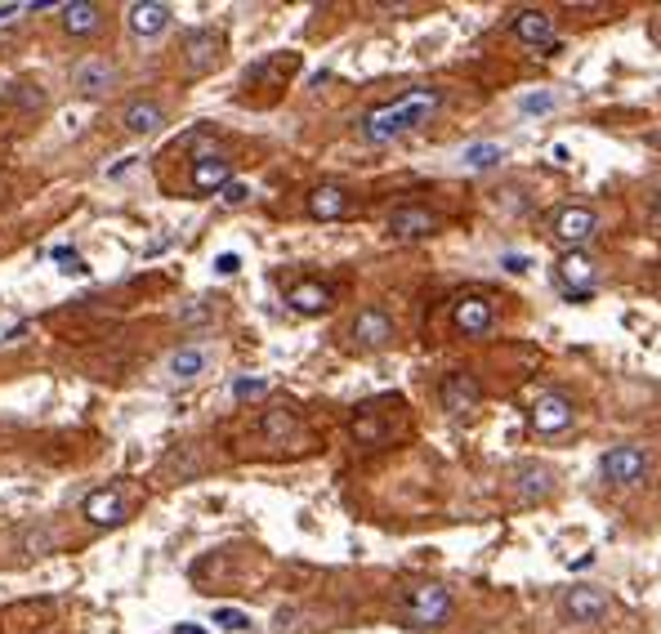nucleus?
Returning a JSON list of instances; mask_svg holds the SVG:
<instances>
[{
	"label": "nucleus",
	"mask_w": 661,
	"mask_h": 634,
	"mask_svg": "<svg viewBox=\"0 0 661 634\" xmlns=\"http://www.w3.org/2000/svg\"><path fill=\"white\" fill-rule=\"evenodd\" d=\"M81 514H85V523H94V527H117L130 518V501L121 487H99V492H90L81 501Z\"/></svg>",
	"instance_id": "obj_8"
},
{
	"label": "nucleus",
	"mask_w": 661,
	"mask_h": 634,
	"mask_svg": "<svg viewBox=\"0 0 661 634\" xmlns=\"http://www.w3.org/2000/svg\"><path fill=\"white\" fill-rule=\"evenodd\" d=\"M554 108V94H528V99H519V112H545Z\"/></svg>",
	"instance_id": "obj_29"
},
{
	"label": "nucleus",
	"mask_w": 661,
	"mask_h": 634,
	"mask_svg": "<svg viewBox=\"0 0 661 634\" xmlns=\"http://www.w3.org/2000/svg\"><path fill=\"white\" fill-rule=\"evenodd\" d=\"M179 54H184V76H206V72H215L219 67V59H224V36L210 32V27L188 32Z\"/></svg>",
	"instance_id": "obj_6"
},
{
	"label": "nucleus",
	"mask_w": 661,
	"mask_h": 634,
	"mask_svg": "<svg viewBox=\"0 0 661 634\" xmlns=\"http://www.w3.org/2000/svg\"><path fill=\"white\" fill-rule=\"evenodd\" d=\"M170 14H175V9L161 5V0H134V5L126 9V23H130L134 36L152 41V36H161L170 27Z\"/></svg>",
	"instance_id": "obj_15"
},
{
	"label": "nucleus",
	"mask_w": 661,
	"mask_h": 634,
	"mask_svg": "<svg viewBox=\"0 0 661 634\" xmlns=\"http://www.w3.org/2000/svg\"><path fill=\"white\" fill-rule=\"evenodd\" d=\"M36 5H0V23H14L18 14H32Z\"/></svg>",
	"instance_id": "obj_32"
},
{
	"label": "nucleus",
	"mask_w": 661,
	"mask_h": 634,
	"mask_svg": "<svg viewBox=\"0 0 661 634\" xmlns=\"http://www.w3.org/2000/svg\"><path fill=\"white\" fill-rule=\"evenodd\" d=\"M331 300H335V295H331L327 282H300V286H291V291H286V304H291L295 313H304V317L327 313Z\"/></svg>",
	"instance_id": "obj_23"
},
{
	"label": "nucleus",
	"mask_w": 661,
	"mask_h": 634,
	"mask_svg": "<svg viewBox=\"0 0 661 634\" xmlns=\"http://www.w3.org/2000/svg\"><path fill=\"white\" fill-rule=\"evenodd\" d=\"M175 634H201V630H197V626H179Z\"/></svg>",
	"instance_id": "obj_35"
},
{
	"label": "nucleus",
	"mask_w": 661,
	"mask_h": 634,
	"mask_svg": "<svg viewBox=\"0 0 661 634\" xmlns=\"http://www.w3.org/2000/svg\"><path fill=\"white\" fill-rule=\"evenodd\" d=\"M59 18H63V32L67 36H94V32H103V5H94V0H72V5H63L59 9Z\"/></svg>",
	"instance_id": "obj_18"
},
{
	"label": "nucleus",
	"mask_w": 661,
	"mask_h": 634,
	"mask_svg": "<svg viewBox=\"0 0 661 634\" xmlns=\"http://www.w3.org/2000/svg\"><path fill=\"white\" fill-rule=\"evenodd\" d=\"M554 273H559L568 300H586L590 286H595V259H590L586 251H563L559 264H554Z\"/></svg>",
	"instance_id": "obj_11"
},
{
	"label": "nucleus",
	"mask_w": 661,
	"mask_h": 634,
	"mask_svg": "<svg viewBox=\"0 0 661 634\" xmlns=\"http://www.w3.org/2000/svg\"><path fill=\"white\" fill-rule=\"evenodd\" d=\"M398 599H402V612H407L411 626H425V630L443 626V621L456 612L452 590H447V585H438V581H411V585H402Z\"/></svg>",
	"instance_id": "obj_2"
},
{
	"label": "nucleus",
	"mask_w": 661,
	"mask_h": 634,
	"mask_svg": "<svg viewBox=\"0 0 661 634\" xmlns=\"http://www.w3.org/2000/svg\"><path fill=\"white\" fill-rule=\"evenodd\" d=\"M648 228H657V233H661V192H657L653 210H648Z\"/></svg>",
	"instance_id": "obj_33"
},
{
	"label": "nucleus",
	"mask_w": 661,
	"mask_h": 634,
	"mask_svg": "<svg viewBox=\"0 0 661 634\" xmlns=\"http://www.w3.org/2000/svg\"><path fill=\"white\" fill-rule=\"evenodd\" d=\"M608 608H612V599L599 585H568V594H563V617L572 626H595V621L608 617Z\"/></svg>",
	"instance_id": "obj_5"
},
{
	"label": "nucleus",
	"mask_w": 661,
	"mask_h": 634,
	"mask_svg": "<svg viewBox=\"0 0 661 634\" xmlns=\"http://www.w3.org/2000/svg\"><path fill=\"white\" fill-rule=\"evenodd\" d=\"M510 32L519 36V41H528V45H541L545 54L559 50V41H554V18L545 14V9H519L514 23H510Z\"/></svg>",
	"instance_id": "obj_14"
},
{
	"label": "nucleus",
	"mask_w": 661,
	"mask_h": 634,
	"mask_svg": "<svg viewBox=\"0 0 661 634\" xmlns=\"http://www.w3.org/2000/svg\"><path fill=\"white\" fill-rule=\"evenodd\" d=\"M438 108H443V94H438L434 85H416V90L402 94V99L367 112V121H362V139L367 143H394V139H402V134L420 130Z\"/></svg>",
	"instance_id": "obj_1"
},
{
	"label": "nucleus",
	"mask_w": 661,
	"mask_h": 634,
	"mask_svg": "<svg viewBox=\"0 0 661 634\" xmlns=\"http://www.w3.org/2000/svg\"><path fill=\"white\" fill-rule=\"evenodd\" d=\"M260 393H268V380H255V376H242L233 380V398L246 402V398H260Z\"/></svg>",
	"instance_id": "obj_26"
},
{
	"label": "nucleus",
	"mask_w": 661,
	"mask_h": 634,
	"mask_svg": "<svg viewBox=\"0 0 661 634\" xmlns=\"http://www.w3.org/2000/svg\"><path fill=\"white\" fill-rule=\"evenodd\" d=\"M349 335H353L358 349H385V344H394V317H389L385 309H362L358 317H353Z\"/></svg>",
	"instance_id": "obj_13"
},
{
	"label": "nucleus",
	"mask_w": 661,
	"mask_h": 634,
	"mask_svg": "<svg viewBox=\"0 0 661 634\" xmlns=\"http://www.w3.org/2000/svg\"><path fill=\"white\" fill-rule=\"evenodd\" d=\"M349 215V192L340 184H322L309 192V219H322V224H331V219H344Z\"/></svg>",
	"instance_id": "obj_22"
},
{
	"label": "nucleus",
	"mask_w": 661,
	"mask_h": 634,
	"mask_svg": "<svg viewBox=\"0 0 661 634\" xmlns=\"http://www.w3.org/2000/svg\"><path fill=\"white\" fill-rule=\"evenodd\" d=\"M501 157H505L501 143H474V148H465L461 166L465 170H492V166H501Z\"/></svg>",
	"instance_id": "obj_24"
},
{
	"label": "nucleus",
	"mask_w": 661,
	"mask_h": 634,
	"mask_svg": "<svg viewBox=\"0 0 661 634\" xmlns=\"http://www.w3.org/2000/svg\"><path fill=\"white\" fill-rule=\"evenodd\" d=\"M206 317V304H193V309H184V322H201Z\"/></svg>",
	"instance_id": "obj_34"
},
{
	"label": "nucleus",
	"mask_w": 661,
	"mask_h": 634,
	"mask_svg": "<svg viewBox=\"0 0 661 634\" xmlns=\"http://www.w3.org/2000/svg\"><path fill=\"white\" fill-rule=\"evenodd\" d=\"M599 474L608 478L612 487H630V483H639V478L648 474V451H644V447H635V443H617V447H608V451H603V460H599Z\"/></svg>",
	"instance_id": "obj_3"
},
{
	"label": "nucleus",
	"mask_w": 661,
	"mask_h": 634,
	"mask_svg": "<svg viewBox=\"0 0 661 634\" xmlns=\"http://www.w3.org/2000/svg\"><path fill=\"white\" fill-rule=\"evenodd\" d=\"M260 429H264L268 443H282L286 434H295V416H291L286 407H273V411L264 416V425H260Z\"/></svg>",
	"instance_id": "obj_25"
},
{
	"label": "nucleus",
	"mask_w": 661,
	"mask_h": 634,
	"mask_svg": "<svg viewBox=\"0 0 661 634\" xmlns=\"http://www.w3.org/2000/svg\"><path fill=\"white\" fill-rule=\"evenodd\" d=\"M121 126L130 134H157L166 126V108H161L157 99H134V103H126V112H121Z\"/></svg>",
	"instance_id": "obj_21"
},
{
	"label": "nucleus",
	"mask_w": 661,
	"mask_h": 634,
	"mask_svg": "<svg viewBox=\"0 0 661 634\" xmlns=\"http://www.w3.org/2000/svg\"><path fill=\"white\" fill-rule=\"evenodd\" d=\"M215 626L219 630H246V626H251V617L237 612V608H215Z\"/></svg>",
	"instance_id": "obj_27"
},
{
	"label": "nucleus",
	"mask_w": 661,
	"mask_h": 634,
	"mask_svg": "<svg viewBox=\"0 0 661 634\" xmlns=\"http://www.w3.org/2000/svg\"><path fill=\"white\" fill-rule=\"evenodd\" d=\"M237 268H242V259H237L233 251H228V255H219V259H215V273H219V277H228V273H237Z\"/></svg>",
	"instance_id": "obj_31"
},
{
	"label": "nucleus",
	"mask_w": 661,
	"mask_h": 634,
	"mask_svg": "<svg viewBox=\"0 0 661 634\" xmlns=\"http://www.w3.org/2000/svg\"><path fill=\"white\" fill-rule=\"evenodd\" d=\"M478 402H483V384L469 376V371H456V376H447V384H443V407H447V411L465 416V411H474Z\"/></svg>",
	"instance_id": "obj_20"
},
{
	"label": "nucleus",
	"mask_w": 661,
	"mask_h": 634,
	"mask_svg": "<svg viewBox=\"0 0 661 634\" xmlns=\"http://www.w3.org/2000/svg\"><path fill=\"white\" fill-rule=\"evenodd\" d=\"M210 349L206 344H184V349H175L166 358V376L175 380V384H188V380H197V376H206L210 371Z\"/></svg>",
	"instance_id": "obj_16"
},
{
	"label": "nucleus",
	"mask_w": 661,
	"mask_h": 634,
	"mask_svg": "<svg viewBox=\"0 0 661 634\" xmlns=\"http://www.w3.org/2000/svg\"><path fill=\"white\" fill-rule=\"evenodd\" d=\"M246 197H251V188H246V184H242V179H233V184H228V188H224V201H228V206H242V201H246Z\"/></svg>",
	"instance_id": "obj_30"
},
{
	"label": "nucleus",
	"mask_w": 661,
	"mask_h": 634,
	"mask_svg": "<svg viewBox=\"0 0 661 634\" xmlns=\"http://www.w3.org/2000/svg\"><path fill=\"white\" fill-rule=\"evenodd\" d=\"M514 501L519 505H541L545 496H554V487H559V474H554L545 460H519L514 465Z\"/></svg>",
	"instance_id": "obj_4"
},
{
	"label": "nucleus",
	"mask_w": 661,
	"mask_h": 634,
	"mask_svg": "<svg viewBox=\"0 0 661 634\" xmlns=\"http://www.w3.org/2000/svg\"><path fill=\"white\" fill-rule=\"evenodd\" d=\"M72 85L81 99H108L112 90H117V63L103 59V54H94V59H81L72 72Z\"/></svg>",
	"instance_id": "obj_7"
},
{
	"label": "nucleus",
	"mask_w": 661,
	"mask_h": 634,
	"mask_svg": "<svg viewBox=\"0 0 661 634\" xmlns=\"http://www.w3.org/2000/svg\"><path fill=\"white\" fill-rule=\"evenodd\" d=\"M550 233L559 237L568 251H577L581 242H590V237L599 233V215L590 206H563L559 215H554V224H550Z\"/></svg>",
	"instance_id": "obj_9"
},
{
	"label": "nucleus",
	"mask_w": 661,
	"mask_h": 634,
	"mask_svg": "<svg viewBox=\"0 0 661 634\" xmlns=\"http://www.w3.org/2000/svg\"><path fill=\"white\" fill-rule=\"evenodd\" d=\"M572 425V398L568 393H545V398H536L532 407V429H541V434H559V429Z\"/></svg>",
	"instance_id": "obj_17"
},
{
	"label": "nucleus",
	"mask_w": 661,
	"mask_h": 634,
	"mask_svg": "<svg viewBox=\"0 0 661 634\" xmlns=\"http://www.w3.org/2000/svg\"><path fill=\"white\" fill-rule=\"evenodd\" d=\"M54 264H59L63 273H85L81 255H76V251H67V246H59V251H54Z\"/></svg>",
	"instance_id": "obj_28"
},
{
	"label": "nucleus",
	"mask_w": 661,
	"mask_h": 634,
	"mask_svg": "<svg viewBox=\"0 0 661 634\" xmlns=\"http://www.w3.org/2000/svg\"><path fill=\"white\" fill-rule=\"evenodd\" d=\"M438 215L434 210H425V206H398L394 215H389V233L394 237H429V233H438Z\"/></svg>",
	"instance_id": "obj_19"
},
{
	"label": "nucleus",
	"mask_w": 661,
	"mask_h": 634,
	"mask_svg": "<svg viewBox=\"0 0 661 634\" xmlns=\"http://www.w3.org/2000/svg\"><path fill=\"white\" fill-rule=\"evenodd\" d=\"M452 326L461 335H469V340H478V335H487L496 326V304L487 295H465L452 309Z\"/></svg>",
	"instance_id": "obj_12"
},
{
	"label": "nucleus",
	"mask_w": 661,
	"mask_h": 634,
	"mask_svg": "<svg viewBox=\"0 0 661 634\" xmlns=\"http://www.w3.org/2000/svg\"><path fill=\"white\" fill-rule=\"evenodd\" d=\"M233 184V157L228 152H197L193 161V192L197 197H210V192H224Z\"/></svg>",
	"instance_id": "obj_10"
}]
</instances>
